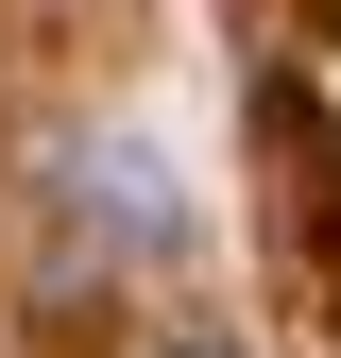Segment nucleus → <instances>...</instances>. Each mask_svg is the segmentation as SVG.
Masks as SVG:
<instances>
[{
  "instance_id": "obj_1",
  "label": "nucleus",
  "mask_w": 341,
  "mask_h": 358,
  "mask_svg": "<svg viewBox=\"0 0 341 358\" xmlns=\"http://www.w3.org/2000/svg\"><path fill=\"white\" fill-rule=\"evenodd\" d=\"M52 171H68V188H52V222H68L52 290H103V273H154V256L188 239V205H170V171H154L137 137H68Z\"/></svg>"
},
{
  "instance_id": "obj_2",
  "label": "nucleus",
  "mask_w": 341,
  "mask_h": 358,
  "mask_svg": "<svg viewBox=\"0 0 341 358\" xmlns=\"http://www.w3.org/2000/svg\"><path fill=\"white\" fill-rule=\"evenodd\" d=\"M137 358H256V341H239V324H154Z\"/></svg>"
}]
</instances>
